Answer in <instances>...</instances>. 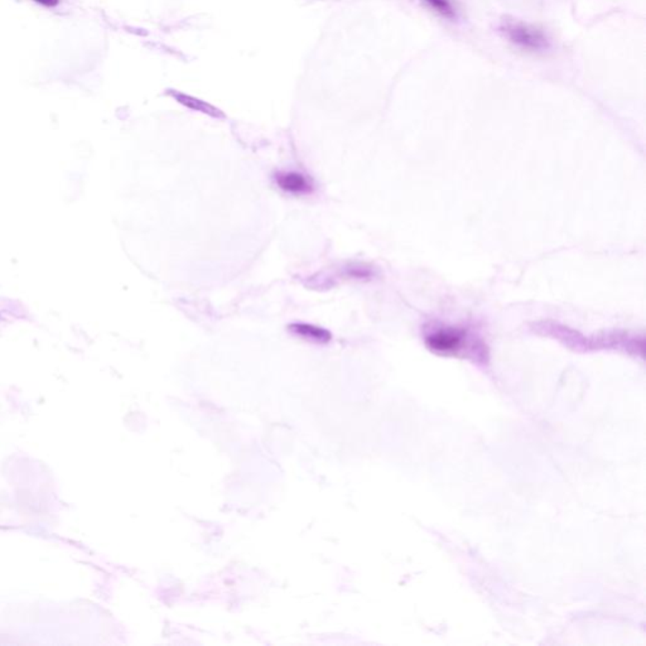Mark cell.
Returning a JSON list of instances; mask_svg holds the SVG:
<instances>
[{
  "label": "cell",
  "mask_w": 646,
  "mask_h": 646,
  "mask_svg": "<svg viewBox=\"0 0 646 646\" xmlns=\"http://www.w3.org/2000/svg\"><path fill=\"white\" fill-rule=\"evenodd\" d=\"M463 342V336L462 332L457 330H451V328H442L436 332L430 334L427 337V343L430 347L438 352H456L460 349L461 345Z\"/></svg>",
  "instance_id": "cell-1"
},
{
  "label": "cell",
  "mask_w": 646,
  "mask_h": 646,
  "mask_svg": "<svg viewBox=\"0 0 646 646\" xmlns=\"http://www.w3.org/2000/svg\"><path fill=\"white\" fill-rule=\"evenodd\" d=\"M276 183L284 191L290 194H302L311 192L312 185L305 176L296 173V172H290V173H281L276 176Z\"/></svg>",
  "instance_id": "cell-2"
},
{
  "label": "cell",
  "mask_w": 646,
  "mask_h": 646,
  "mask_svg": "<svg viewBox=\"0 0 646 646\" xmlns=\"http://www.w3.org/2000/svg\"><path fill=\"white\" fill-rule=\"evenodd\" d=\"M290 328L292 332L311 341L326 343L331 340V334L321 327L312 326L307 323H294V325H290Z\"/></svg>",
  "instance_id": "cell-3"
},
{
  "label": "cell",
  "mask_w": 646,
  "mask_h": 646,
  "mask_svg": "<svg viewBox=\"0 0 646 646\" xmlns=\"http://www.w3.org/2000/svg\"><path fill=\"white\" fill-rule=\"evenodd\" d=\"M34 1H37V3L45 6V7H54V6L59 4L60 0H34Z\"/></svg>",
  "instance_id": "cell-4"
}]
</instances>
